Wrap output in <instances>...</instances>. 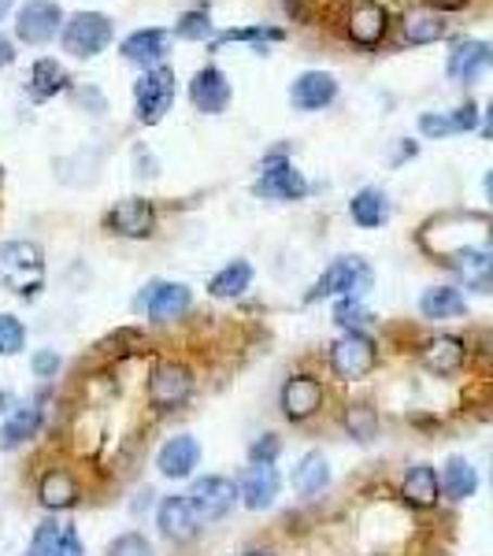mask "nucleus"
Listing matches in <instances>:
<instances>
[{
	"mask_svg": "<svg viewBox=\"0 0 493 556\" xmlns=\"http://www.w3.org/2000/svg\"><path fill=\"white\" fill-rule=\"evenodd\" d=\"M45 278H49V267H45V253L38 241H0V290H8L12 298L34 301L45 290Z\"/></svg>",
	"mask_w": 493,
	"mask_h": 556,
	"instance_id": "1",
	"label": "nucleus"
},
{
	"mask_svg": "<svg viewBox=\"0 0 493 556\" xmlns=\"http://www.w3.org/2000/svg\"><path fill=\"white\" fill-rule=\"evenodd\" d=\"M193 393H197V375H193V367L186 361L167 356V361L152 364L149 382H146V401H149V408L156 412V416L182 412L193 401Z\"/></svg>",
	"mask_w": 493,
	"mask_h": 556,
	"instance_id": "2",
	"label": "nucleus"
},
{
	"mask_svg": "<svg viewBox=\"0 0 493 556\" xmlns=\"http://www.w3.org/2000/svg\"><path fill=\"white\" fill-rule=\"evenodd\" d=\"M327 364L338 382H361L382 364V349L367 330H342V338L330 345Z\"/></svg>",
	"mask_w": 493,
	"mask_h": 556,
	"instance_id": "3",
	"label": "nucleus"
},
{
	"mask_svg": "<svg viewBox=\"0 0 493 556\" xmlns=\"http://www.w3.org/2000/svg\"><path fill=\"white\" fill-rule=\"evenodd\" d=\"M371 282H375V271L364 256H338L334 264L312 282V290L304 293V304H316L323 298H334V301L364 298V293L371 290Z\"/></svg>",
	"mask_w": 493,
	"mask_h": 556,
	"instance_id": "4",
	"label": "nucleus"
},
{
	"mask_svg": "<svg viewBox=\"0 0 493 556\" xmlns=\"http://www.w3.org/2000/svg\"><path fill=\"white\" fill-rule=\"evenodd\" d=\"M327 401H330L327 382L312 371H293L279 390V412L286 424H293V427H304V424H312V419H319L323 412H327Z\"/></svg>",
	"mask_w": 493,
	"mask_h": 556,
	"instance_id": "5",
	"label": "nucleus"
},
{
	"mask_svg": "<svg viewBox=\"0 0 493 556\" xmlns=\"http://www.w3.org/2000/svg\"><path fill=\"white\" fill-rule=\"evenodd\" d=\"M175 93H178V86H175L172 67L160 64V67L141 71V78L134 83V112H138V123L156 127V123L172 112Z\"/></svg>",
	"mask_w": 493,
	"mask_h": 556,
	"instance_id": "6",
	"label": "nucleus"
},
{
	"mask_svg": "<svg viewBox=\"0 0 493 556\" xmlns=\"http://www.w3.org/2000/svg\"><path fill=\"white\" fill-rule=\"evenodd\" d=\"M112 38H115V26H112V20H108L104 12H75L64 23V34H60L64 52H67V56H75V60L101 56L108 45H112Z\"/></svg>",
	"mask_w": 493,
	"mask_h": 556,
	"instance_id": "7",
	"label": "nucleus"
},
{
	"mask_svg": "<svg viewBox=\"0 0 493 556\" xmlns=\"http://www.w3.org/2000/svg\"><path fill=\"white\" fill-rule=\"evenodd\" d=\"M342 30L349 45L364 52H375L382 41L390 38V12L379 0H349L342 12Z\"/></svg>",
	"mask_w": 493,
	"mask_h": 556,
	"instance_id": "8",
	"label": "nucleus"
},
{
	"mask_svg": "<svg viewBox=\"0 0 493 556\" xmlns=\"http://www.w3.org/2000/svg\"><path fill=\"white\" fill-rule=\"evenodd\" d=\"M308 178H304L298 167H293L290 156L282 152H271V156L260 164V175L253 182V193L264 197V201H304L308 197Z\"/></svg>",
	"mask_w": 493,
	"mask_h": 556,
	"instance_id": "9",
	"label": "nucleus"
},
{
	"mask_svg": "<svg viewBox=\"0 0 493 556\" xmlns=\"http://www.w3.org/2000/svg\"><path fill=\"white\" fill-rule=\"evenodd\" d=\"M186 497H190L201 527H208V523H223V519L235 513L241 493H238V482L227 479V475H204V479H193Z\"/></svg>",
	"mask_w": 493,
	"mask_h": 556,
	"instance_id": "10",
	"label": "nucleus"
},
{
	"mask_svg": "<svg viewBox=\"0 0 493 556\" xmlns=\"http://www.w3.org/2000/svg\"><path fill=\"white\" fill-rule=\"evenodd\" d=\"M190 308H193V290L186 282H164V278H156L138 298V312H146L149 323H156V327L190 316Z\"/></svg>",
	"mask_w": 493,
	"mask_h": 556,
	"instance_id": "11",
	"label": "nucleus"
},
{
	"mask_svg": "<svg viewBox=\"0 0 493 556\" xmlns=\"http://www.w3.org/2000/svg\"><path fill=\"white\" fill-rule=\"evenodd\" d=\"M64 8L56 0H26L15 12V38L23 45H49L56 34H64Z\"/></svg>",
	"mask_w": 493,
	"mask_h": 556,
	"instance_id": "12",
	"label": "nucleus"
},
{
	"mask_svg": "<svg viewBox=\"0 0 493 556\" xmlns=\"http://www.w3.org/2000/svg\"><path fill=\"white\" fill-rule=\"evenodd\" d=\"M104 230L115 238H130V241L152 238V230H156V204L146 201V197H123V201H115V208L104 215Z\"/></svg>",
	"mask_w": 493,
	"mask_h": 556,
	"instance_id": "13",
	"label": "nucleus"
},
{
	"mask_svg": "<svg viewBox=\"0 0 493 556\" xmlns=\"http://www.w3.org/2000/svg\"><path fill=\"white\" fill-rule=\"evenodd\" d=\"M493 67V45L482 38H460L453 45L450 60H445V75L456 86H475L490 75Z\"/></svg>",
	"mask_w": 493,
	"mask_h": 556,
	"instance_id": "14",
	"label": "nucleus"
},
{
	"mask_svg": "<svg viewBox=\"0 0 493 556\" xmlns=\"http://www.w3.org/2000/svg\"><path fill=\"white\" fill-rule=\"evenodd\" d=\"M38 505L52 516L71 513V508L83 505V482H78V475L71 468H60V464L45 468L38 479Z\"/></svg>",
	"mask_w": 493,
	"mask_h": 556,
	"instance_id": "15",
	"label": "nucleus"
},
{
	"mask_svg": "<svg viewBox=\"0 0 493 556\" xmlns=\"http://www.w3.org/2000/svg\"><path fill=\"white\" fill-rule=\"evenodd\" d=\"M442 264L456 275V282H460L464 290H475V293H490L493 290V256H490V249L460 245V249H453V253H445Z\"/></svg>",
	"mask_w": 493,
	"mask_h": 556,
	"instance_id": "16",
	"label": "nucleus"
},
{
	"mask_svg": "<svg viewBox=\"0 0 493 556\" xmlns=\"http://www.w3.org/2000/svg\"><path fill=\"white\" fill-rule=\"evenodd\" d=\"M156 527L167 542L175 545H190L197 534H201V519H197L193 505L186 493H172L156 505Z\"/></svg>",
	"mask_w": 493,
	"mask_h": 556,
	"instance_id": "17",
	"label": "nucleus"
},
{
	"mask_svg": "<svg viewBox=\"0 0 493 556\" xmlns=\"http://www.w3.org/2000/svg\"><path fill=\"white\" fill-rule=\"evenodd\" d=\"M419 364L434 379H453L464 364H468V342L456 334H434L419 345Z\"/></svg>",
	"mask_w": 493,
	"mask_h": 556,
	"instance_id": "18",
	"label": "nucleus"
},
{
	"mask_svg": "<svg viewBox=\"0 0 493 556\" xmlns=\"http://www.w3.org/2000/svg\"><path fill=\"white\" fill-rule=\"evenodd\" d=\"M279 490H282V479L275 464H249L238 479L241 505H245L249 513H267V508L279 501Z\"/></svg>",
	"mask_w": 493,
	"mask_h": 556,
	"instance_id": "19",
	"label": "nucleus"
},
{
	"mask_svg": "<svg viewBox=\"0 0 493 556\" xmlns=\"http://www.w3.org/2000/svg\"><path fill=\"white\" fill-rule=\"evenodd\" d=\"M201 468V442L193 434H175L160 445L156 453V471L172 482H186L193 479V471Z\"/></svg>",
	"mask_w": 493,
	"mask_h": 556,
	"instance_id": "20",
	"label": "nucleus"
},
{
	"mask_svg": "<svg viewBox=\"0 0 493 556\" xmlns=\"http://www.w3.org/2000/svg\"><path fill=\"white\" fill-rule=\"evenodd\" d=\"M338 97V78L330 71H304L290 86V104L298 112H323Z\"/></svg>",
	"mask_w": 493,
	"mask_h": 556,
	"instance_id": "21",
	"label": "nucleus"
},
{
	"mask_svg": "<svg viewBox=\"0 0 493 556\" xmlns=\"http://www.w3.org/2000/svg\"><path fill=\"white\" fill-rule=\"evenodd\" d=\"M401 501L412 508V513H430L442 501V479H438L434 464H412L401 479Z\"/></svg>",
	"mask_w": 493,
	"mask_h": 556,
	"instance_id": "22",
	"label": "nucleus"
},
{
	"mask_svg": "<svg viewBox=\"0 0 493 556\" xmlns=\"http://www.w3.org/2000/svg\"><path fill=\"white\" fill-rule=\"evenodd\" d=\"M230 93H235V89H230L227 75H223L215 64L201 67L193 75V83H190V101H193L197 112H204V115H223V112H227Z\"/></svg>",
	"mask_w": 493,
	"mask_h": 556,
	"instance_id": "23",
	"label": "nucleus"
},
{
	"mask_svg": "<svg viewBox=\"0 0 493 556\" xmlns=\"http://www.w3.org/2000/svg\"><path fill=\"white\" fill-rule=\"evenodd\" d=\"M401 34H405L408 45H434L450 38V20L434 4H416L401 15Z\"/></svg>",
	"mask_w": 493,
	"mask_h": 556,
	"instance_id": "24",
	"label": "nucleus"
},
{
	"mask_svg": "<svg viewBox=\"0 0 493 556\" xmlns=\"http://www.w3.org/2000/svg\"><path fill=\"white\" fill-rule=\"evenodd\" d=\"M41 424H45V408L38 401H30V405H23V408H12L4 427H0V453H15V450H23L26 442H34V438L41 434Z\"/></svg>",
	"mask_w": 493,
	"mask_h": 556,
	"instance_id": "25",
	"label": "nucleus"
},
{
	"mask_svg": "<svg viewBox=\"0 0 493 556\" xmlns=\"http://www.w3.org/2000/svg\"><path fill=\"white\" fill-rule=\"evenodd\" d=\"M167 45H172V34L160 30V26H146V30H134L123 38L119 52L123 60H130V64L138 67H160V60L167 56Z\"/></svg>",
	"mask_w": 493,
	"mask_h": 556,
	"instance_id": "26",
	"label": "nucleus"
},
{
	"mask_svg": "<svg viewBox=\"0 0 493 556\" xmlns=\"http://www.w3.org/2000/svg\"><path fill=\"white\" fill-rule=\"evenodd\" d=\"M290 486H293V493H298V497H304V501L319 497V493L330 486V460H327V456H323L319 450L304 453L301 460L293 464Z\"/></svg>",
	"mask_w": 493,
	"mask_h": 556,
	"instance_id": "27",
	"label": "nucleus"
},
{
	"mask_svg": "<svg viewBox=\"0 0 493 556\" xmlns=\"http://www.w3.org/2000/svg\"><path fill=\"white\" fill-rule=\"evenodd\" d=\"M419 316L430 323H445V319H460L468 316V301L456 286H427L424 298H419Z\"/></svg>",
	"mask_w": 493,
	"mask_h": 556,
	"instance_id": "28",
	"label": "nucleus"
},
{
	"mask_svg": "<svg viewBox=\"0 0 493 556\" xmlns=\"http://www.w3.org/2000/svg\"><path fill=\"white\" fill-rule=\"evenodd\" d=\"M438 479H442V497L453 501V505L475 497V490H479V471L471 468L468 456H450L442 464V471H438Z\"/></svg>",
	"mask_w": 493,
	"mask_h": 556,
	"instance_id": "29",
	"label": "nucleus"
},
{
	"mask_svg": "<svg viewBox=\"0 0 493 556\" xmlns=\"http://www.w3.org/2000/svg\"><path fill=\"white\" fill-rule=\"evenodd\" d=\"M71 86V75L64 71V64H56V60L41 56L34 60L30 67V78H26V93H30V101H52L56 93H64V89Z\"/></svg>",
	"mask_w": 493,
	"mask_h": 556,
	"instance_id": "30",
	"label": "nucleus"
},
{
	"mask_svg": "<svg viewBox=\"0 0 493 556\" xmlns=\"http://www.w3.org/2000/svg\"><path fill=\"white\" fill-rule=\"evenodd\" d=\"M342 430L353 438V442L371 445L375 438H379V430H382L379 408H375L371 401H349V405L342 408Z\"/></svg>",
	"mask_w": 493,
	"mask_h": 556,
	"instance_id": "31",
	"label": "nucleus"
},
{
	"mask_svg": "<svg viewBox=\"0 0 493 556\" xmlns=\"http://www.w3.org/2000/svg\"><path fill=\"white\" fill-rule=\"evenodd\" d=\"M253 286V264L249 260H230V264H223L219 271L212 275L208 282V298L215 301H235L241 293Z\"/></svg>",
	"mask_w": 493,
	"mask_h": 556,
	"instance_id": "32",
	"label": "nucleus"
},
{
	"mask_svg": "<svg viewBox=\"0 0 493 556\" xmlns=\"http://www.w3.org/2000/svg\"><path fill=\"white\" fill-rule=\"evenodd\" d=\"M349 215H353V223L364 230L382 227V223L390 219V197L382 190H375V186H364V190L353 193V201H349Z\"/></svg>",
	"mask_w": 493,
	"mask_h": 556,
	"instance_id": "33",
	"label": "nucleus"
},
{
	"mask_svg": "<svg viewBox=\"0 0 493 556\" xmlns=\"http://www.w3.org/2000/svg\"><path fill=\"white\" fill-rule=\"evenodd\" d=\"M175 38H182V41H215V23H212V15H208V8H190V12H182L178 15V23H175Z\"/></svg>",
	"mask_w": 493,
	"mask_h": 556,
	"instance_id": "34",
	"label": "nucleus"
},
{
	"mask_svg": "<svg viewBox=\"0 0 493 556\" xmlns=\"http://www.w3.org/2000/svg\"><path fill=\"white\" fill-rule=\"evenodd\" d=\"M60 534H64V523H60L56 516L41 519V523L34 527V538H30V549H26V556H52L60 545Z\"/></svg>",
	"mask_w": 493,
	"mask_h": 556,
	"instance_id": "35",
	"label": "nucleus"
},
{
	"mask_svg": "<svg viewBox=\"0 0 493 556\" xmlns=\"http://www.w3.org/2000/svg\"><path fill=\"white\" fill-rule=\"evenodd\" d=\"M26 353V327L12 312H0V356H20Z\"/></svg>",
	"mask_w": 493,
	"mask_h": 556,
	"instance_id": "36",
	"label": "nucleus"
},
{
	"mask_svg": "<svg viewBox=\"0 0 493 556\" xmlns=\"http://www.w3.org/2000/svg\"><path fill=\"white\" fill-rule=\"evenodd\" d=\"M367 319H371V312L364 308L361 298H338L334 301V323L342 330H364Z\"/></svg>",
	"mask_w": 493,
	"mask_h": 556,
	"instance_id": "37",
	"label": "nucleus"
},
{
	"mask_svg": "<svg viewBox=\"0 0 493 556\" xmlns=\"http://www.w3.org/2000/svg\"><path fill=\"white\" fill-rule=\"evenodd\" d=\"M104 556H156V549H152V542L141 531H127L108 542Z\"/></svg>",
	"mask_w": 493,
	"mask_h": 556,
	"instance_id": "38",
	"label": "nucleus"
},
{
	"mask_svg": "<svg viewBox=\"0 0 493 556\" xmlns=\"http://www.w3.org/2000/svg\"><path fill=\"white\" fill-rule=\"evenodd\" d=\"M60 367H64V356H60L56 349H38V353L30 356V371H34V379H41V382L56 379Z\"/></svg>",
	"mask_w": 493,
	"mask_h": 556,
	"instance_id": "39",
	"label": "nucleus"
},
{
	"mask_svg": "<svg viewBox=\"0 0 493 556\" xmlns=\"http://www.w3.org/2000/svg\"><path fill=\"white\" fill-rule=\"evenodd\" d=\"M419 134H424V138H434V141H442V138H450V134H456L450 112H424V115H419Z\"/></svg>",
	"mask_w": 493,
	"mask_h": 556,
	"instance_id": "40",
	"label": "nucleus"
},
{
	"mask_svg": "<svg viewBox=\"0 0 493 556\" xmlns=\"http://www.w3.org/2000/svg\"><path fill=\"white\" fill-rule=\"evenodd\" d=\"M282 453L279 434H260L253 445H249V464H275Z\"/></svg>",
	"mask_w": 493,
	"mask_h": 556,
	"instance_id": "41",
	"label": "nucleus"
},
{
	"mask_svg": "<svg viewBox=\"0 0 493 556\" xmlns=\"http://www.w3.org/2000/svg\"><path fill=\"white\" fill-rule=\"evenodd\" d=\"M450 119H453V130L456 134H471V130L482 127V108L475 104V101H464L460 108H453Z\"/></svg>",
	"mask_w": 493,
	"mask_h": 556,
	"instance_id": "42",
	"label": "nucleus"
},
{
	"mask_svg": "<svg viewBox=\"0 0 493 556\" xmlns=\"http://www.w3.org/2000/svg\"><path fill=\"white\" fill-rule=\"evenodd\" d=\"M52 556H86L83 538H78V531L71 523H64V534H60V545H56V553H52Z\"/></svg>",
	"mask_w": 493,
	"mask_h": 556,
	"instance_id": "43",
	"label": "nucleus"
},
{
	"mask_svg": "<svg viewBox=\"0 0 493 556\" xmlns=\"http://www.w3.org/2000/svg\"><path fill=\"white\" fill-rule=\"evenodd\" d=\"M15 56H20V52H15V41L8 38V34H0V71L12 67V64H15Z\"/></svg>",
	"mask_w": 493,
	"mask_h": 556,
	"instance_id": "44",
	"label": "nucleus"
},
{
	"mask_svg": "<svg viewBox=\"0 0 493 556\" xmlns=\"http://www.w3.org/2000/svg\"><path fill=\"white\" fill-rule=\"evenodd\" d=\"M482 138H486V141H493V101L486 104V112H482Z\"/></svg>",
	"mask_w": 493,
	"mask_h": 556,
	"instance_id": "45",
	"label": "nucleus"
},
{
	"mask_svg": "<svg viewBox=\"0 0 493 556\" xmlns=\"http://www.w3.org/2000/svg\"><path fill=\"white\" fill-rule=\"evenodd\" d=\"M416 152H419L416 141H405V146H401L397 156H393V164H405V160H412V156H416Z\"/></svg>",
	"mask_w": 493,
	"mask_h": 556,
	"instance_id": "46",
	"label": "nucleus"
},
{
	"mask_svg": "<svg viewBox=\"0 0 493 556\" xmlns=\"http://www.w3.org/2000/svg\"><path fill=\"white\" fill-rule=\"evenodd\" d=\"M238 556H275V549H267V545H249V549H241Z\"/></svg>",
	"mask_w": 493,
	"mask_h": 556,
	"instance_id": "47",
	"label": "nucleus"
},
{
	"mask_svg": "<svg viewBox=\"0 0 493 556\" xmlns=\"http://www.w3.org/2000/svg\"><path fill=\"white\" fill-rule=\"evenodd\" d=\"M12 405H15V397L8 390H0V416H4V412H12Z\"/></svg>",
	"mask_w": 493,
	"mask_h": 556,
	"instance_id": "48",
	"label": "nucleus"
},
{
	"mask_svg": "<svg viewBox=\"0 0 493 556\" xmlns=\"http://www.w3.org/2000/svg\"><path fill=\"white\" fill-rule=\"evenodd\" d=\"M482 190H486V201L493 204V172H490L486 178H482Z\"/></svg>",
	"mask_w": 493,
	"mask_h": 556,
	"instance_id": "49",
	"label": "nucleus"
},
{
	"mask_svg": "<svg viewBox=\"0 0 493 556\" xmlns=\"http://www.w3.org/2000/svg\"><path fill=\"white\" fill-rule=\"evenodd\" d=\"M12 4H15V0H0V20H4V15L12 12Z\"/></svg>",
	"mask_w": 493,
	"mask_h": 556,
	"instance_id": "50",
	"label": "nucleus"
},
{
	"mask_svg": "<svg viewBox=\"0 0 493 556\" xmlns=\"http://www.w3.org/2000/svg\"><path fill=\"white\" fill-rule=\"evenodd\" d=\"M486 249H490V256H493V223H490V238H486Z\"/></svg>",
	"mask_w": 493,
	"mask_h": 556,
	"instance_id": "51",
	"label": "nucleus"
},
{
	"mask_svg": "<svg viewBox=\"0 0 493 556\" xmlns=\"http://www.w3.org/2000/svg\"><path fill=\"white\" fill-rule=\"evenodd\" d=\"M490 486H493V460H490Z\"/></svg>",
	"mask_w": 493,
	"mask_h": 556,
	"instance_id": "52",
	"label": "nucleus"
},
{
	"mask_svg": "<svg viewBox=\"0 0 493 556\" xmlns=\"http://www.w3.org/2000/svg\"><path fill=\"white\" fill-rule=\"evenodd\" d=\"M0 182H4V167H0Z\"/></svg>",
	"mask_w": 493,
	"mask_h": 556,
	"instance_id": "53",
	"label": "nucleus"
}]
</instances>
